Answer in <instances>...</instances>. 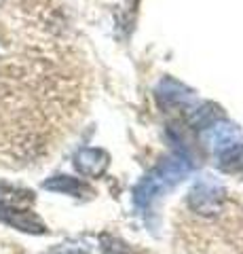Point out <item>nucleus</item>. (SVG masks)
<instances>
[{
  "mask_svg": "<svg viewBox=\"0 0 243 254\" xmlns=\"http://www.w3.org/2000/svg\"><path fill=\"white\" fill-rule=\"evenodd\" d=\"M108 168V155L99 148H85L76 155V170L85 176H99Z\"/></svg>",
  "mask_w": 243,
  "mask_h": 254,
  "instance_id": "obj_3",
  "label": "nucleus"
},
{
  "mask_svg": "<svg viewBox=\"0 0 243 254\" xmlns=\"http://www.w3.org/2000/svg\"><path fill=\"white\" fill-rule=\"evenodd\" d=\"M186 165L182 161H169L165 163L163 168H159L156 172H152L150 176H146V180L140 185L138 189V201L142 203H148L152 199L156 193H161V190H165L169 185H174L176 180H180L186 174Z\"/></svg>",
  "mask_w": 243,
  "mask_h": 254,
  "instance_id": "obj_1",
  "label": "nucleus"
},
{
  "mask_svg": "<svg viewBox=\"0 0 243 254\" xmlns=\"http://www.w3.org/2000/svg\"><path fill=\"white\" fill-rule=\"evenodd\" d=\"M45 189L59 190V193H68V195H81V193H87L89 190V187L85 185V182H78V180L68 178V176H57V178L47 180Z\"/></svg>",
  "mask_w": 243,
  "mask_h": 254,
  "instance_id": "obj_4",
  "label": "nucleus"
},
{
  "mask_svg": "<svg viewBox=\"0 0 243 254\" xmlns=\"http://www.w3.org/2000/svg\"><path fill=\"white\" fill-rule=\"evenodd\" d=\"M220 168L224 172H243V144L226 150V153L222 155Z\"/></svg>",
  "mask_w": 243,
  "mask_h": 254,
  "instance_id": "obj_5",
  "label": "nucleus"
},
{
  "mask_svg": "<svg viewBox=\"0 0 243 254\" xmlns=\"http://www.w3.org/2000/svg\"><path fill=\"white\" fill-rule=\"evenodd\" d=\"M0 218H2L6 225H11L19 231L26 233H45L47 229L41 222V218L32 214L30 210L23 208H9V205H0Z\"/></svg>",
  "mask_w": 243,
  "mask_h": 254,
  "instance_id": "obj_2",
  "label": "nucleus"
}]
</instances>
